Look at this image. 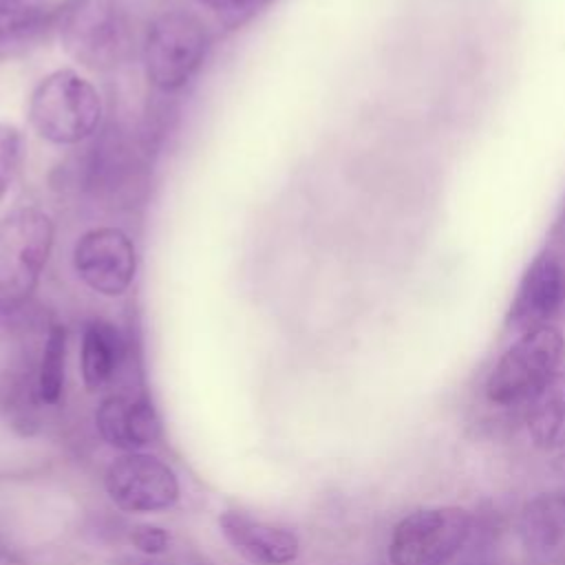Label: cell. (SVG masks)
<instances>
[{
    "label": "cell",
    "mask_w": 565,
    "mask_h": 565,
    "mask_svg": "<svg viewBox=\"0 0 565 565\" xmlns=\"http://www.w3.org/2000/svg\"><path fill=\"white\" fill-rule=\"evenodd\" d=\"M563 358L565 338L556 327L545 324L519 335L488 375V399L501 406L532 402L556 375Z\"/></svg>",
    "instance_id": "5b68a950"
},
{
    "label": "cell",
    "mask_w": 565,
    "mask_h": 565,
    "mask_svg": "<svg viewBox=\"0 0 565 565\" xmlns=\"http://www.w3.org/2000/svg\"><path fill=\"white\" fill-rule=\"evenodd\" d=\"M218 527L225 541L254 565H289L298 558V536L280 525L254 519L241 510L218 514Z\"/></svg>",
    "instance_id": "8fae6325"
},
{
    "label": "cell",
    "mask_w": 565,
    "mask_h": 565,
    "mask_svg": "<svg viewBox=\"0 0 565 565\" xmlns=\"http://www.w3.org/2000/svg\"><path fill=\"white\" fill-rule=\"evenodd\" d=\"M64 371H66V327L53 322L46 331L38 373L35 393L42 404H57L64 393Z\"/></svg>",
    "instance_id": "2e32d148"
},
{
    "label": "cell",
    "mask_w": 565,
    "mask_h": 565,
    "mask_svg": "<svg viewBox=\"0 0 565 565\" xmlns=\"http://www.w3.org/2000/svg\"><path fill=\"white\" fill-rule=\"evenodd\" d=\"M130 543L146 556H157L163 554L170 545V534L168 530L159 525H137L130 532Z\"/></svg>",
    "instance_id": "ac0fdd59"
},
{
    "label": "cell",
    "mask_w": 565,
    "mask_h": 565,
    "mask_svg": "<svg viewBox=\"0 0 565 565\" xmlns=\"http://www.w3.org/2000/svg\"><path fill=\"white\" fill-rule=\"evenodd\" d=\"M210 46L205 24L185 11H168L152 20L143 40L146 79L159 93L181 90L201 68Z\"/></svg>",
    "instance_id": "277c9868"
},
{
    "label": "cell",
    "mask_w": 565,
    "mask_h": 565,
    "mask_svg": "<svg viewBox=\"0 0 565 565\" xmlns=\"http://www.w3.org/2000/svg\"><path fill=\"white\" fill-rule=\"evenodd\" d=\"M60 38L66 53L90 71L117 68L130 53V24L117 0H64Z\"/></svg>",
    "instance_id": "3957f363"
},
{
    "label": "cell",
    "mask_w": 565,
    "mask_h": 565,
    "mask_svg": "<svg viewBox=\"0 0 565 565\" xmlns=\"http://www.w3.org/2000/svg\"><path fill=\"white\" fill-rule=\"evenodd\" d=\"M201 4L214 9V11H241L245 7H249L254 0H199Z\"/></svg>",
    "instance_id": "d6986e66"
},
{
    "label": "cell",
    "mask_w": 565,
    "mask_h": 565,
    "mask_svg": "<svg viewBox=\"0 0 565 565\" xmlns=\"http://www.w3.org/2000/svg\"><path fill=\"white\" fill-rule=\"evenodd\" d=\"M62 9L64 2L55 7L33 0H0V51L60 22Z\"/></svg>",
    "instance_id": "9a60e30c"
},
{
    "label": "cell",
    "mask_w": 565,
    "mask_h": 565,
    "mask_svg": "<svg viewBox=\"0 0 565 565\" xmlns=\"http://www.w3.org/2000/svg\"><path fill=\"white\" fill-rule=\"evenodd\" d=\"M527 430L543 450L565 448V373H556L530 402Z\"/></svg>",
    "instance_id": "5bb4252c"
},
{
    "label": "cell",
    "mask_w": 565,
    "mask_h": 565,
    "mask_svg": "<svg viewBox=\"0 0 565 565\" xmlns=\"http://www.w3.org/2000/svg\"><path fill=\"white\" fill-rule=\"evenodd\" d=\"M126 360V340L119 329L104 320L93 318L84 324L82 349H79V371L82 382L88 393L106 388Z\"/></svg>",
    "instance_id": "4fadbf2b"
},
{
    "label": "cell",
    "mask_w": 565,
    "mask_h": 565,
    "mask_svg": "<svg viewBox=\"0 0 565 565\" xmlns=\"http://www.w3.org/2000/svg\"><path fill=\"white\" fill-rule=\"evenodd\" d=\"M115 565H157V563H150L143 558H132V556H121Z\"/></svg>",
    "instance_id": "44dd1931"
},
{
    "label": "cell",
    "mask_w": 565,
    "mask_h": 565,
    "mask_svg": "<svg viewBox=\"0 0 565 565\" xmlns=\"http://www.w3.org/2000/svg\"><path fill=\"white\" fill-rule=\"evenodd\" d=\"M565 300V269L556 254L541 252L525 269L512 298L505 324L512 333H527L550 324Z\"/></svg>",
    "instance_id": "9c48e42d"
},
{
    "label": "cell",
    "mask_w": 565,
    "mask_h": 565,
    "mask_svg": "<svg viewBox=\"0 0 565 565\" xmlns=\"http://www.w3.org/2000/svg\"><path fill=\"white\" fill-rule=\"evenodd\" d=\"M24 152L22 132L11 124H0V201L11 190Z\"/></svg>",
    "instance_id": "e0dca14e"
},
{
    "label": "cell",
    "mask_w": 565,
    "mask_h": 565,
    "mask_svg": "<svg viewBox=\"0 0 565 565\" xmlns=\"http://www.w3.org/2000/svg\"><path fill=\"white\" fill-rule=\"evenodd\" d=\"M55 227L46 212L20 207L0 221V311L20 309L49 263Z\"/></svg>",
    "instance_id": "7a4b0ae2"
},
{
    "label": "cell",
    "mask_w": 565,
    "mask_h": 565,
    "mask_svg": "<svg viewBox=\"0 0 565 565\" xmlns=\"http://www.w3.org/2000/svg\"><path fill=\"white\" fill-rule=\"evenodd\" d=\"M521 543L527 554L547 565L565 563V490L541 492L523 505L519 519Z\"/></svg>",
    "instance_id": "7c38bea8"
},
{
    "label": "cell",
    "mask_w": 565,
    "mask_h": 565,
    "mask_svg": "<svg viewBox=\"0 0 565 565\" xmlns=\"http://www.w3.org/2000/svg\"><path fill=\"white\" fill-rule=\"evenodd\" d=\"M73 267L93 291L115 298L130 289L137 274V249L119 227H93L73 247Z\"/></svg>",
    "instance_id": "ba28073f"
},
{
    "label": "cell",
    "mask_w": 565,
    "mask_h": 565,
    "mask_svg": "<svg viewBox=\"0 0 565 565\" xmlns=\"http://www.w3.org/2000/svg\"><path fill=\"white\" fill-rule=\"evenodd\" d=\"M0 565H29V563H24L22 558H18V556L11 554V552L0 550Z\"/></svg>",
    "instance_id": "ffe728a7"
},
{
    "label": "cell",
    "mask_w": 565,
    "mask_h": 565,
    "mask_svg": "<svg viewBox=\"0 0 565 565\" xmlns=\"http://www.w3.org/2000/svg\"><path fill=\"white\" fill-rule=\"evenodd\" d=\"M99 437L124 452H139L161 439V417L146 393H113L95 411Z\"/></svg>",
    "instance_id": "30bf717a"
},
{
    "label": "cell",
    "mask_w": 565,
    "mask_h": 565,
    "mask_svg": "<svg viewBox=\"0 0 565 565\" xmlns=\"http://www.w3.org/2000/svg\"><path fill=\"white\" fill-rule=\"evenodd\" d=\"M108 499L124 512L152 514L179 501L181 486L170 463L148 452H124L104 472Z\"/></svg>",
    "instance_id": "52a82bcc"
},
{
    "label": "cell",
    "mask_w": 565,
    "mask_h": 565,
    "mask_svg": "<svg viewBox=\"0 0 565 565\" xmlns=\"http://www.w3.org/2000/svg\"><path fill=\"white\" fill-rule=\"evenodd\" d=\"M472 532V516L457 505L424 508L404 516L391 536V565H446Z\"/></svg>",
    "instance_id": "8992f818"
},
{
    "label": "cell",
    "mask_w": 565,
    "mask_h": 565,
    "mask_svg": "<svg viewBox=\"0 0 565 565\" xmlns=\"http://www.w3.org/2000/svg\"><path fill=\"white\" fill-rule=\"evenodd\" d=\"M26 115L42 139L73 146L95 135L102 119V97L77 71L60 68L33 88Z\"/></svg>",
    "instance_id": "6da1fadb"
}]
</instances>
